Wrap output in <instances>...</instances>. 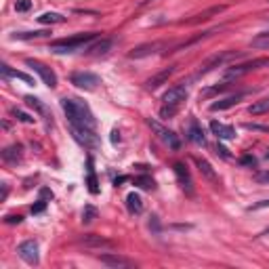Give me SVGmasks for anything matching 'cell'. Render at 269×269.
<instances>
[{"mask_svg":"<svg viewBox=\"0 0 269 269\" xmlns=\"http://www.w3.org/2000/svg\"><path fill=\"white\" fill-rule=\"evenodd\" d=\"M250 44L257 46V49H269V32H263V34L255 36Z\"/></svg>","mask_w":269,"mask_h":269,"instance_id":"cell-29","label":"cell"},{"mask_svg":"<svg viewBox=\"0 0 269 269\" xmlns=\"http://www.w3.org/2000/svg\"><path fill=\"white\" fill-rule=\"evenodd\" d=\"M185 97H187V88H185V84H175V86H170V88L164 93L162 101H164V105H168V107H177V109H181V103L185 101Z\"/></svg>","mask_w":269,"mask_h":269,"instance_id":"cell-9","label":"cell"},{"mask_svg":"<svg viewBox=\"0 0 269 269\" xmlns=\"http://www.w3.org/2000/svg\"><path fill=\"white\" fill-rule=\"evenodd\" d=\"M225 9H227V7H223V5H221V7H211V9H206L204 13H198V15H194L192 19H183L181 23H183V25H196V23H202V21H208V19L213 17V15L223 13Z\"/></svg>","mask_w":269,"mask_h":269,"instance_id":"cell-17","label":"cell"},{"mask_svg":"<svg viewBox=\"0 0 269 269\" xmlns=\"http://www.w3.org/2000/svg\"><path fill=\"white\" fill-rule=\"evenodd\" d=\"M103 265L112 267V269H129V267H135V261H131L129 257H122L118 252H107V255H101L99 257Z\"/></svg>","mask_w":269,"mask_h":269,"instance_id":"cell-12","label":"cell"},{"mask_svg":"<svg viewBox=\"0 0 269 269\" xmlns=\"http://www.w3.org/2000/svg\"><path fill=\"white\" fill-rule=\"evenodd\" d=\"M257 181H259V183H269V170H267V172H259V175H257Z\"/></svg>","mask_w":269,"mask_h":269,"instance_id":"cell-41","label":"cell"},{"mask_svg":"<svg viewBox=\"0 0 269 269\" xmlns=\"http://www.w3.org/2000/svg\"><path fill=\"white\" fill-rule=\"evenodd\" d=\"M211 131H213V135H215L217 139H221V141L235 139V129H233V126H229V124H223V122L213 120V122H211Z\"/></svg>","mask_w":269,"mask_h":269,"instance_id":"cell-16","label":"cell"},{"mask_svg":"<svg viewBox=\"0 0 269 269\" xmlns=\"http://www.w3.org/2000/svg\"><path fill=\"white\" fill-rule=\"evenodd\" d=\"M95 219H97V208H95L93 204H86L84 211H82V223L84 225H91Z\"/></svg>","mask_w":269,"mask_h":269,"instance_id":"cell-28","label":"cell"},{"mask_svg":"<svg viewBox=\"0 0 269 269\" xmlns=\"http://www.w3.org/2000/svg\"><path fill=\"white\" fill-rule=\"evenodd\" d=\"M25 103H27L29 107H34L38 114H44V105L40 103V99H36V97H32V95H27V97H25Z\"/></svg>","mask_w":269,"mask_h":269,"instance_id":"cell-32","label":"cell"},{"mask_svg":"<svg viewBox=\"0 0 269 269\" xmlns=\"http://www.w3.org/2000/svg\"><path fill=\"white\" fill-rule=\"evenodd\" d=\"M40 198H44V200H53V192L49 187H42L40 189Z\"/></svg>","mask_w":269,"mask_h":269,"instance_id":"cell-39","label":"cell"},{"mask_svg":"<svg viewBox=\"0 0 269 269\" xmlns=\"http://www.w3.org/2000/svg\"><path fill=\"white\" fill-rule=\"evenodd\" d=\"M109 49H112V40H109V38H97V40H95V44H91L88 46V49H86V53L88 55H93V57H99V55H105Z\"/></svg>","mask_w":269,"mask_h":269,"instance_id":"cell-22","label":"cell"},{"mask_svg":"<svg viewBox=\"0 0 269 269\" xmlns=\"http://www.w3.org/2000/svg\"><path fill=\"white\" fill-rule=\"evenodd\" d=\"M116 141H120V133L118 131H112V143H116Z\"/></svg>","mask_w":269,"mask_h":269,"instance_id":"cell-45","label":"cell"},{"mask_svg":"<svg viewBox=\"0 0 269 269\" xmlns=\"http://www.w3.org/2000/svg\"><path fill=\"white\" fill-rule=\"evenodd\" d=\"M25 66L34 70V72L42 78V82L49 86V88H55V86H57V76H55V72H53L49 66H44L42 61H38V59H25Z\"/></svg>","mask_w":269,"mask_h":269,"instance_id":"cell-6","label":"cell"},{"mask_svg":"<svg viewBox=\"0 0 269 269\" xmlns=\"http://www.w3.org/2000/svg\"><path fill=\"white\" fill-rule=\"evenodd\" d=\"M147 227H150V231H152L154 235H158V233H160L162 225H160V219H158V215H152V217H150V221H147Z\"/></svg>","mask_w":269,"mask_h":269,"instance_id":"cell-31","label":"cell"},{"mask_svg":"<svg viewBox=\"0 0 269 269\" xmlns=\"http://www.w3.org/2000/svg\"><path fill=\"white\" fill-rule=\"evenodd\" d=\"M269 206V200H263V202H257V204H252L250 211H259V208H267Z\"/></svg>","mask_w":269,"mask_h":269,"instance_id":"cell-40","label":"cell"},{"mask_svg":"<svg viewBox=\"0 0 269 269\" xmlns=\"http://www.w3.org/2000/svg\"><path fill=\"white\" fill-rule=\"evenodd\" d=\"M265 158H267V160H269V152H267V156H265Z\"/></svg>","mask_w":269,"mask_h":269,"instance_id":"cell-47","label":"cell"},{"mask_svg":"<svg viewBox=\"0 0 269 269\" xmlns=\"http://www.w3.org/2000/svg\"><path fill=\"white\" fill-rule=\"evenodd\" d=\"M246 97V91H240V93H235V95H229V97H223V99H219L211 105V112H223V109H229L233 105H238L242 99Z\"/></svg>","mask_w":269,"mask_h":269,"instance_id":"cell-14","label":"cell"},{"mask_svg":"<svg viewBox=\"0 0 269 269\" xmlns=\"http://www.w3.org/2000/svg\"><path fill=\"white\" fill-rule=\"evenodd\" d=\"M86 172H88V175H86V185H88V192L91 194H97L99 192V187H97V177H95V168H93V158H88V160H86Z\"/></svg>","mask_w":269,"mask_h":269,"instance_id":"cell-24","label":"cell"},{"mask_svg":"<svg viewBox=\"0 0 269 269\" xmlns=\"http://www.w3.org/2000/svg\"><path fill=\"white\" fill-rule=\"evenodd\" d=\"M248 129H255V131H269V126H259V124H248Z\"/></svg>","mask_w":269,"mask_h":269,"instance_id":"cell-43","label":"cell"},{"mask_svg":"<svg viewBox=\"0 0 269 269\" xmlns=\"http://www.w3.org/2000/svg\"><path fill=\"white\" fill-rule=\"evenodd\" d=\"M7 196H9V185L3 183V200H7Z\"/></svg>","mask_w":269,"mask_h":269,"instance_id":"cell-44","label":"cell"},{"mask_svg":"<svg viewBox=\"0 0 269 269\" xmlns=\"http://www.w3.org/2000/svg\"><path fill=\"white\" fill-rule=\"evenodd\" d=\"M11 114L15 116V120H19V122H25V124H32V122H34V118H32L29 114L21 112V109H17V107H13V109H11Z\"/></svg>","mask_w":269,"mask_h":269,"instance_id":"cell-30","label":"cell"},{"mask_svg":"<svg viewBox=\"0 0 269 269\" xmlns=\"http://www.w3.org/2000/svg\"><path fill=\"white\" fill-rule=\"evenodd\" d=\"M187 139H189V141H194V143H198V145H204V141H206V137H204V129L200 126V122H198V120H192V122H189Z\"/></svg>","mask_w":269,"mask_h":269,"instance_id":"cell-21","label":"cell"},{"mask_svg":"<svg viewBox=\"0 0 269 269\" xmlns=\"http://www.w3.org/2000/svg\"><path fill=\"white\" fill-rule=\"evenodd\" d=\"M21 221H23V217L21 215H9V217H5V223H21Z\"/></svg>","mask_w":269,"mask_h":269,"instance_id":"cell-38","label":"cell"},{"mask_svg":"<svg viewBox=\"0 0 269 269\" xmlns=\"http://www.w3.org/2000/svg\"><path fill=\"white\" fill-rule=\"evenodd\" d=\"M0 72H3L5 78H19V80H23L27 84H34V78H32V76H27L23 72H17V70H11L7 63H3V66H0Z\"/></svg>","mask_w":269,"mask_h":269,"instance_id":"cell-23","label":"cell"},{"mask_svg":"<svg viewBox=\"0 0 269 269\" xmlns=\"http://www.w3.org/2000/svg\"><path fill=\"white\" fill-rule=\"evenodd\" d=\"M172 170H175V177H177V183L181 185V189L187 196H192L194 194V179L189 175V168L183 162H175L172 164Z\"/></svg>","mask_w":269,"mask_h":269,"instance_id":"cell-8","label":"cell"},{"mask_svg":"<svg viewBox=\"0 0 269 269\" xmlns=\"http://www.w3.org/2000/svg\"><path fill=\"white\" fill-rule=\"evenodd\" d=\"M70 80H72L74 86L84 88V91H93V88H97V86L101 84L99 76L93 74V72H74Z\"/></svg>","mask_w":269,"mask_h":269,"instance_id":"cell-7","label":"cell"},{"mask_svg":"<svg viewBox=\"0 0 269 269\" xmlns=\"http://www.w3.org/2000/svg\"><path fill=\"white\" fill-rule=\"evenodd\" d=\"M61 107L68 116L70 129H84V131H95L97 129V120H95L91 107L76 97H63L61 99Z\"/></svg>","mask_w":269,"mask_h":269,"instance_id":"cell-1","label":"cell"},{"mask_svg":"<svg viewBox=\"0 0 269 269\" xmlns=\"http://www.w3.org/2000/svg\"><path fill=\"white\" fill-rule=\"evenodd\" d=\"M99 38L97 32H88V34H76L70 38H63V40H55L49 44V51L57 53V55H66V53H76V51H82L91 42H95Z\"/></svg>","mask_w":269,"mask_h":269,"instance_id":"cell-2","label":"cell"},{"mask_svg":"<svg viewBox=\"0 0 269 269\" xmlns=\"http://www.w3.org/2000/svg\"><path fill=\"white\" fill-rule=\"evenodd\" d=\"M196 166L200 168V172H202L204 179L211 181L213 185H219V175L215 172V168H213V164L208 160H204V158H196Z\"/></svg>","mask_w":269,"mask_h":269,"instance_id":"cell-18","label":"cell"},{"mask_svg":"<svg viewBox=\"0 0 269 269\" xmlns=\"http://www.w3.org/2000/svg\"><path fill=\"white\" fill-rule=\"evenodd\" d=\"M261 235H269V227H267L265 231H261Z\"/></svg>","mask_w":269,"mask_h":269,"instance_id":"cell-46","label":"cell"},{"mask_svg":"<svg viewBox=\"0 0 269 269\" xmlns=\"http://www.w3.org/2000/svg\"><path fill=\"white\" fill-rule=\"evenodd\" d=\"M248 112H250L252 116L267 114V112H269V97H267V99H261V101H257V103H252V105L248 107Z\"/></svg>","mask_w":269,"mask_h":269,"instance_id":"cell-27","label":"cell"},{"mask_svg":"<svg viewBox=\"0 0 269 269\" xmlns=\"http://www.w3.org/2000/svg\"><path fill=\"white\" fill-rule=\"evenodd\" d=\"M238 57H242V53H235V51H221V53H217V55H213V57H208L206 61L200 66V70H198V76H202V74H208L211 70H215V68H221V66H225L227 61H231V59H238Z\"/></svg>","mask_w":269,"mask_h":269,"instance_id":"cell-4","label":"cell"},{"mask_svg":"<svg viewBox=\"0 0 269 269\" xmlns=\"http://www.w3.org/2000/svg\"><path fill=\"white\" fill-rule=\"evenodd\" d=\"M263 66H269V59H252V61H246V63H238V66H231L225 70V80H231V78H240L248 72H255Z\"/></svg>","mask_w":269,"mask_h":269,"instance_id":"cell-5","label":"cell"},{"mask_svg":"<svg viewBox=\"0 0 269 269\" xmlns=\"http://www.w3.org/2000/svg\"><path fill=\"white\" fill-rule=\"evenodd\" d=\"M44 208H46V200H44V198H38V202L34 204V206H32V213L38 215V213H42Z\"/></svg>","mask_w":269,"mask_h":269,"instance_id":"cell-37","label":"cell"},{"mask_svg":"<svg viewBox=\"0 0 269 269\" xmlns=\"http://www.w3.org/2000/svg\"><path fill=\"white\" fill-rule=\"evenodd\" d=\"M227 82H223V84H217V86H213V88H206V91H202V97H211V95H215V93H223V91H227Z\"/></svg>","mask_w":269,"mask_h":269,"instance_id":"cell-34","label":"cell"},{"mask_svg":"<svg viewBox=\"0 0 269 269\" xmlns=\"http://www.w3.org/2000/svg\"><path fill=\"white\" fill-rule=\"evenodd\" d=\"M240 164L248 166V168H255L257 166V158L252 156V154H244V156H240Z\"/></svg>","mask_w":269,"mask_h":269,"instance_id":"cell-33","label":"cell"},{"mask_svg":"<svg viewBox=\"0 0 269 269\" xmlns=\"http://www.w3.org/2000/svg\"><path fill=\"white\" fill-rule=\"evenodd\" d=\"M32 9V0H15V11L17 13H27Z\"/></svg>","mask_w":269,"mask_h":269,"instance_id":"cell-35","label":"cell"},{"mask_svg":"<svg viewBox=\"0 0 269 269\" xmlns=\"http://www.w3.org/2000/svg\"><path fill=\"white\" fill-rule=\"evenodd\" d=\"M164 49V42H147V44H139L129 53V59H143L150 55H156Z\"/></svg>","mask_w":269,"mask_h":269,"instance_id":"cell-13","label":"cell"},{"mask_svg":"<svg viewBox=\"0 0 269 269\" xmlns=\"http://www.w3.org/2000/svg\"><path fill=\"white\" fill-rule=\"evenodd\" d=\"M17 255L27 263V265H38L40 257H38V244L34 240H25L17 246Z\"/></svg>","mask_w":269,"mask_h":269,"instance_id":"cell-11","label":"cell"},{"mask_svg":"<svg viewBox=\"0 0 269 269\" xmlns=\"http://www.w3.org/2000/svg\"><path fill=\"white\" fill-rule=\"evenodd\" d=\"M147 126H150V129L156 133V137L160 139L164 145H168L170 150H175V152H177V150L181 147V139H179L175 133H172L170 129H166V126H162V124L158 122V120H152V118H147Z\"/></svg>","mask_w":269,"mask_h":269,"instance_id":"cell-3","label":"cell"},{"mask_svg":"<svg viewBox=\"0 0 269 269\" xmlns=\"http://www.w3.org/2000/svg\"><path fill=\"white\" fill-rule=\"evenodd\" d=\"M172 74H175V66H170V68H166V70H162V72L154 74L150 80H145V91H156V88H160L162 84L168 82V78H170Z\"/></svg>","mask_w":269,"mask_h":269,"instance_id":"cell-15","label":"cell"},{"mask_svg":"<svg viewBox=\"0 0 269 269\" xmlns=\"http://www.w3.org/2000/svg\"><path fill=\"white\" fill-rule=\"evenodd\" d=\"M21 158H23V147L19 143H13V145H9V147L3 150V160L7 164H17Z\"/></svg>","mask_w":269,"mask_h":269,"instance_id":"cell-19","label":"cell"},{"mask_svg":"<svg viewBox=\"0 0 269 269\" xmlns=\"http://www.w3.org/2000/svg\"><path fill=\"white\" fill-rule=\"evenodd\" d=\"M124 204H126V211H129L133 217L143 213V200H141V196H139L137 192H131L129 196H126Z\"/></svg>","mask_w":269,"mask_h":269,"instance_id":"cell-20","label":"cell"},{"mask_svg":"<svg viewBox=\"0 0 269 269\" xmlns=\"http://www.w3.org/2000/svg\"><path fill=\"white\" fill-rule=\"evenodd\" d=\"M38 21L42 25H53V23H63V21H66V17L59 15V13H44V15H40V17H38Z\"/></svg>","mask_w":269,"mask_h":269,"instance_id":"cell-26","label":"cell"},{"mask_svg":"<svg viewBox=\"0 0 269 269\" xmlns=\"http://www.w3.org/2000/svg\"><path fill=\"white\" fill-rule=\"evenodd\" d=\"M46 34H51L49 29H34V32H19V34H13L15 40H32V38H42Z\"/></svg>","mask_w":269,"mask_h":269,"instance_id":"cell-25","label":"cell"},{"mask_svg":"<svg viewBox=\"0 0 269 269\" xmlns=\"http://www.w3.org/2000/svg\"><path fill=\"white\" fill-rule=\"evenodd\" d=\"M135 185L143 187V189H154V187H156L154 181H152L150 177H137V179H135Z\"/></svg>","mask_w":269,"mask_h":269,"instance_id":"cell-36","label":"cell"},{"mask_svg":"<svg viewBox=\"0 0 269 269\" xmlns=\"http://www.w3.org/2000/svg\"><path fill=\"white\" fill-rule=\"evenodd\" d=\"M80 244H84L86 248H93V250H112L116 246L112 240H107L97 233H84L80 238Z\"/></svg>","mask_w":269,"mask_h":269,"instance_id":"cell-10","label":"cell"},{"mask_svg":"<svg viewBox=\"0 0 269 269\" xmlns=\"http://www.w3.org/2000/svg\"><path fill=\"white\" fill-rule=\"evenodd\" d=\"M217 154L221 156V158H225V160H227V158H229V152L223 147V145H217Z\"/></svg>","mask_w":269,"mask_h":269,"instance_id":"cell-42","label":"cell"}]
</instances>
